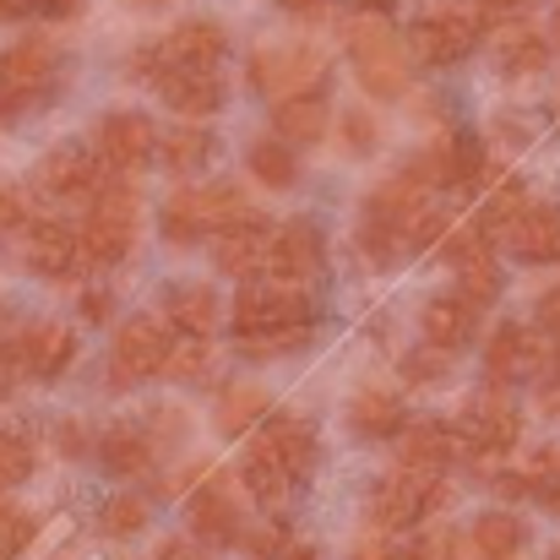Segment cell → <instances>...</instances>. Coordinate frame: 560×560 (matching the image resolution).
I'll list each match as a JSON object with an SVG mask.
<instances>
[{
    "instance_id": "cell-10",
    "label": "cell",
    "mask_w": 560,
    "mask_h": 560,
    "mask_svg": "<svg viewBox=\"0 0 560 560\" xmlns=\"http://www.w3.org/2000/svg\"><path fill=\"white\" fill-rule=\"evenodd\" d=\"M474 44H479V22L463 11H424L408 22V49L424 66H457L474 55Z\"/></svg>"
},
{
    "instance_id": "cell-45",
    "label": "cell",
    "mask_w": 560,
    "mask_h": 560,
    "mask_svg": "<svg viewBox=\"0 0 560 560\" xmlns=\"http://www.w3.org/2000/svg\"><path fill=\"white\" fill-rule=\"evenodd\" d=\"M402 371H408L413 386H424V381H435V375L446 371V349H430V343H424V354H408Z\"/></svg>"
},
{
    "instance_id": "cell-1",
    "label": "cell",
    "mask_w": 560,
    "mask_h": 560,
    "mask_svg": "<svg viewBox=\"0 0 560 560\" xmlns=\"http://www.w3.org/2000/svg\"><path fill=\"white\" fill-rule=\"evenodd\" d=\"M311 316H316V305L300 283H289V278L250 283L234 300V338L245 354H283V349L305 343Z\"/></svg>"
},
{
    "instance_id": "cell-44",
    "label": "cell",
    "mask_w": 560,
    "mask_h": 560,
    "mask_svg": "<svg viewBox=\"0 0 560 560\" xmlns=\"http://www.w3.org/2000/svg\"><path fill=\"white\" fill-rule=\"evenodd\" d=\"M33 223V212H27V196L16 186H0V234H11V229H27Z\"/></svg>"
},
{
    "instance_id": "cell-31",
    "label": "cell",
    "mask_w": 560,
    "mask_h": 560,
    "mask_svg": "<svg viewBox=\"0 0 560 560\" xmlns=\"http://www.w3.org/2000/svg\"><path fill=\"white\" fill-rule=\"evenodd\" d=\"M349 430H354L360 441L402 435L408 424H402V402H397V392H360V397L349 402Z\"/></svg>"
},
{
    "instance_id": "cell-50",
    "label": "cell",
    "mask_w": 560,
    "mask_h": 560,
    "mask_svg": "<svg viewBox=\"0 0 560 560\" xmlns=\"http://www.w3.org/2000/svg\"><path fill=\"white\" fill-rule=\"evenodd\" d=\"M539 322H545V327L560 338V289H550V294L539 300Z\"/></svg>"
},
{
    "instance_id": "cell-5",
    "label": "cell",
    "mask_w": 560,
    "mask_h": 560,
    "mask_svg": "<svg viewBox=\"0 0 560 560\" xmlns=\"http://www.w3.org/2000/svg\"><path fill=\"white\" fill-rule=\"evenodd\" d=\"M137 245V190L126 180L98 186V196L88 201V223H82V250L93 267H120Z\"/></svg>"
},
{
    "instance_id": "cell-34",
    "label": "cell",
    "mask_w": 560,
    "mask_h": 560,
    "mask_svg": "<svg viewBox=\"0 0 560 560\" xmlns=\"http://www.w3.org/2000/svg\"><path fill=\"white\" fill-rule=\"evenodd\" d=\"M267 408H272V397H267L261 386H250V381L229 386V392L218 397V435H245L256 419H267Z\"/></svg>"
},
{
    "instance_id": "cell-54",
    "label": "cell",
    "mask_w": 560,
    "mask_h": 560,
    "mask_svg": "<svg viewBox=\"0 0 560 560\" xmlns=\"http://www.w3.org/2000/svg\"><path fill=\"white\" fill-rule=\"evenodd\" d=\"M11 371H22V365H16V354H11V349H5V354H0V386H5V381H11Z\"/></svg>"
},
{
    "instance_id": "cell-26",
    "label": "cell",
    "mask_w": 560,
    "mask_h": 560,
    "mask_svg": "<svg viewBox=\"0 0 560 560\" xmlns=\"http://www.w3.org/2000/svg\"><path fill=\"white\" fill-rule=\"evenodd\" d=\"M218 294L207 289V283H170L164 289V316H170V327L180 332V338H207L212 327H218Z\"/></svg>"
},
{
    "instance_id": "cell-41",
    "label": "cell",
    "mask_w": 560,
    "mask_h": 560,
    "mask_svg": "<svg viewBox=\"0 0 560 560\" xmlns=\"http://www.w3.org/2000/svg\"><path fill=\"white\" fill-rule=\"evenodd\" d=\"M77 0H0V22H27V16H71Z\"/></svg>"
},
{
    "instance_id": "cell-27",
    "label": "cell",
    "mask_w": 560,
    "mask_h": 560,
    "mask_svg": "<svg viewBox=\"0 0 560 560\" xmlns=\"http://www.w3.org/2000/svg\"><path fill=\"white\" fill-rule=\"evenodd\" d=\"M267 441L278 446V457H283V468L294 474V479H305V474H316V457H322V441H316V430L300 419V413H272L267 419Z\"/></svg>"
},
{
    "instance_id": "cell-55",
    "label": "cell",
    "mask_w": 560,
    "mask_h": 560,
    "mask_svg": "<svg viewBox=\"0 0 560 560\" xmlns=\"http://www.w3.org/2000/svg\"><path fill=\"white\" fill-rule=\"evenodd\" d=\"M545 506H550V512H556V517H560V479H556V485H550V490H545Z\"/></svg>"
},
{
    "instance_id": "cell-3",
    "label": "cell",
    "mask_w": 560,
    "mask_h": 560,
    "mask_svg": "<svg viewBox=\"0 0 560 560\" xmlns=\"http://www.w3.org/2000/svg\"><path fill=\"white\" fill-rule=\"evenodd\" d=\"M343 44H349V55H354V66H360V82H365V93L375 98H402V88H408V60H402V44H397V33H392V22L381 16V11H354V16H343Z\"/></svg>"
},
{
    "instance_id": "cell-20",
    "label": "cell",
    "mask_w": 560,
    "mask_h": 560,
    "mask_svg": "<svg viewBox=\"0 0 560 560\" xmlns=\"http://www.w3.org/2000/svg\"><path fill=\"white\" fill-rule=\"evenodd\" d=\"M501 240H506V250H512L517 261L550 267V261H560V207H550V201H528L523 218H517Z\"/></svg>"
},
{
    "instance_id": "cell-14",
    "label": "cell",
    "mask_w": 560,
    "mask_h": 560,
    "mask_svg": "<svg viewBox=\"0 0 560 560\" xmlns=\"http://www.w3.org/2000/svg\"><path fill=\"white\" fill-rule=\"evenodd\" d=\"M98 186H104L98 159L88 148H77V142H60V148H49L38 159V190L55 196V201H93Z\"/></svg>"
},
{
    "instance_id": "cell-19",
    "label": "cell",
    "mask_w": 560,
    "mask_h": 560,
    "mask_svg": "<svg viewBox=\"0 0 560 560\" xmlns=\"http://www.w3.org/2000/svg\"><path fill=\"white\" fill-rule=\"evenodd\" d=\"M223 55H229V38H223V27H218V22H207V16L180 22L170 38H159V60H164V71H170V66H186V71H212ZM164 71H159V77H164Z\"/></svg>"
},
{
    "instance_id": "cell-12",
    "label": "cell",
    "mask_w": 560,
    "mask_h": 560,
    "mask_svg": "<svg viewBox=\"0 0 560 560\" xmlns=\"http://www.w3.org/2000/svg\"><path fill=\"white\" fill-rule=\"evenodd\" d=\"M545 365H550V360H545L539 338H534L523 322H501V327L490 332V343H485V375H490V386L534 381Z\"/></svg>"
},
{
    "instance_id": "cell-4",
    "label": "cell",
    "mask_w": 560,
    "mask_h": 560,
    "mask_svg": "<svg viewBox=\"0 0 560 560\" xmlns=\"http://www.w3.org/2000/svg\"><path fill=\"white\" fill-rule=\"evenodd\" d=\"M245 212H250V201H245V190L234 186V180H218V186H186V190H175V196L164 201L159 229H164L170 245H196V240L229 229V223L245 218Z\"/></svg>"
},
{
    "instance_id": "cell-43",
    "label": "cell",
    "mask_w": 560,
    "mask_h": 560,
    "mask_svg": "<svg viewBox=\"0 0 560 560\" xmlns=\"http://www.w3.org/2000/svg\"><path fill=\"white\" fill-rule=\"evenodd\" d=\"M201 343H207V338H186V343L170 354V375H175V381H196V375L207 371V354H201Z\"/></svg>"
},
{
    "instance_id": "cell-28",
    "label": "cell",
    "mask_w": 560,
    "mask_h": 560,
    "mask_svg": "<svg viewBox=\"0 0 560 560\" xmlns=\"http://www.w3.org/2000/svg\"><path fill=\"white\" fill-rule=\"evenodd\" d=\"M272 131L283 137V142H322L327 137V98H322V88L316 93H294V98H278L272 104Z\"/></svg>"
},
{
    "instance_id": "cell-49",
    "label": "cell",
    "mask_w": 560,
    "mask_h": 560,
    "mask_svg": "<svg viewBox=\"0 0 560 560\" xmlns=\"http://www.w3.org/2000/svg\"><path fill=\"white\" fill-rule=\"evenodd\" d=\"M153 560H201V550H190L186 539H164V545L153 550Z\"/></svg>"
},
{
    "instance_id": "cell-33",
    "label": "cell",
    "mask_w": 560,
    "mask_h": 560,
    "mask_svg": "<svg viewBox=\"0 0 560 560\" xmlns=\"http://www.w3.org/2000/svg\"><path fill=\"white\" fill-rule=\"evenodd\" d=\"M207 159H212V137L201 126H175L170 137H159V164L170 175H196L207 170Z\"/></svg>"
},
{
    "instance_id": "cell-47",
    "label": "cell",
    "mask_w": 560,
    "mask_h": 560,
    "mask_svg": "<svg viewBox=\"0 0 560 560\" xmlns=\"http://www.w3.org/2000/svg\"><path fill=\"white\" fill-rule=\"evenodd\" d=\"M27 109H38V104H33L27 93H16V88H5V82H0V126H11V120H22Z\"/></svg>"
},
{
    "instance_id": "cell-9",
    "label": "cell",
    "mask_w": 560,
    "mask_h": 560,
    "mask_svg": "<svg viewBox=\"0 0 560 560\" xmlns=\"http://www.w3.org/2000/svg\"><path fill=\"white\" fill-rule=\"evenodd\" d=\"M457 435L468 441V452H474L479 463H495V457H506V452L517 446V435H523V413H517L512 397L485 392V397H468V402H463V413H457Z\"/></svg>"
},
{
    "instance_id": "cell-13",
    "label": "cell",
    "mask_w": 560,
    "mask_h": 560,
    "mask_svg": "<svg viewBox=\"0 0 560 560\" xmlns=\"http://www.w3.org/2000/svg\"><path fill=\"white\" fill-rule=\"evenodd\" d=\"M60 66L66 60H60V49L49 38H22V44L0 49V82L16 88V93H27L33 104H44L60 88Z\"/></svg>"
},
{
    "instance_id": "cell-22",
    "label": "cell",
    "mask_w": 560,
    "mask_h": 560,
    "mask_svg": "<svg viewBox=\"0 0 560 560\" xmlns=\"http://www.w3.org/2000/svg\"><path fill=\"white\" fill-rule=\"evenodd\" d=\"M153 457H159V435H153V424H115V430L98 441V463H104L115 479H137V474H148Z\"/></svg>"
},
{
    "instance_id": "cell-37",
    "label": "cell",
    "mask_w": 560,
    "mask_h": 560,
    "mask_svg": "<svg viewBox=\"0 0 560 560\" xmlns=\"http://www.w3.org/2000/svg\"><path fill=\"white\" fill-rule=\"evenodd\" d=\"M523 207H528V190H523V180H495V190L485 196V212H479V229L485 234H506L517 218H523Z\"/></svg>"
},
{
    "instance_id": "cell-46",
    "label": "cell",
    "mask_w": 560,
    "mask_h": 560,
    "mask_svg": "<svg viewBox=\"0 0 560 560\" xmlns=\"http://www.w3.org/2000/svg\"><path fill=\"white\" fill-rule=\"evenodd\" d=\"M343 137H349V148L371 153V148H375V120H371V115H349V120H343Z\"/></svg>"
},
{
    "instance_id": "cell-2",
    "label": "cell",
    "mask_w": 560,
    "mask_h": 560,
    "mask_svg": "<svg viewBox=\"0 0 560 560\" xmlns=\"http://www.w3.org/2000/svg\"><path fill=\"white\" fill-rule=\"evenodd\" d=\"M424 180L419 175H392L386 186L371 190V201H365V212H360V223H354V245L365 250V261L375 267H392L402 250H408V234H413V223L424 218Z\"/></svg>"
},
{
    "instance_id": "cell-36",
    "label": "cell",
    "mask_w": 560,
    "mask_h": 560,
    "mask_svg": "<svg viewBox=\"0 0 560 560\" xmlns=\"http://www.w3.org/2000/svg\"><path fill=\"white\" fill-rule=\"evenodd\" d=\"M457 289H463L474 305H490V300L501 294V261L490 256V245H485V240L457 261Z\"/></svg>"
},
{
    "instance_id": "cell-15",
    "label": "cell",
    "mask_w": 560,
    "mask_h": 560,
    "mask_svg": "<svg viewBox=\"0 0 560 560\" xmlns=\"http://www.w3.org/2000/svg\"><path fill=\"white\" fill-rule=\"evenodd\" d=\"M272 278H289V283H311L322 278L327 267V240L311 218H289L278 234H272V256H267Z\"/></svg>"
},
{
    "instance_id": "cell-11",
    "label": "cell",
    "mask_w": 560,
    "mask_h": 560,
    "mask_svg": "<svg viewBox=\"0 0 560 560\" xmlns=\"http://www.w3.org/2000/svg\"><path fill=\"white\" fill-rule=\"evenodd\" d=\"M218 245H212V261H218V272H229V278H256L261 267H267V256H272V223L250 207L245 218H234L229 229H218L212 234Z\"/></svg>"
},
{
    "instance_id": "cell-56",
    "label": "cell",
    "mask_w": 560,
    "mask_h": 560,
    "mask_svg": "<svg viewBox=\"0 0 560 560\" xmlns=\"http://www.w3.org/2000/svg\"><path fill=\"white\" fill-rule=\"evenodd\" d=\"M479 5H485V11H512L517 0H479Z\"/></svg>"
},
{
    "instance_id": "cell-39",
    "label": "cell",
    "mask_w": 560,
    "mask_h": 560,
    "mask_svg": "<svg viewBox=\"0 0 560 560\" xmlns=\"http://www.w3.org/2000/svg\"><path fill=\"white\" fill-rule=\"evenodd\" d=\"M33 468H38L33 441L16 430H0V485H22V479H33Z\"/></svg>"
},
{
    "instance_id": "cell-21",
    "label": "cell",
    "mask_w": 560,
    "mask_h": 560,
    "mask_svg": "<svg viewBox=\"0 0 560 560\" xmlns=\"http://www.w3.org/2000/svg\"><path fill=\"white\" fill-rule=\"evenodd\" d=\"M474 300L468 294H435L424 311H419V332H424V343L430 349H446V354H457V349H468V338H474Z\"/></svg>"
},
{
    "instance_id": "cell-38",
    "label": "cell",
    "mask_w": 560,
    "mask_h": 560,
    "mask_svg": "<svg viewBox=\"0 0 560 560\" xmlns=\"http://www.w3.org/2000/svg\"><path fill=\"white\" fill-rule=\"evenodd\" d=\"M148 501L142 495H115V501H104V512H98V528L109 534V539H137L142 528H148Z\"/></svg>"
},
{
    "instance_id": "cell-58",
    "label": "cell",
    "mask_w": 560,
    "mask_h": 560,
    "mask_svg": "<svg viewBox=\"0 0 560 560\" xmlns=\"http://www.w3.org/2000/svg\"><path fill=\"white\" fill-rule=\"evenodd\" d=\"M137 5H164V0H137Z\"/></svg>"
},
{
    "instance_id": "cell-18",
    "label": "cell",
    "mask_w": 560,
    "mask_h": 560,
    "mask_svg": "<svg viewBox=\"0 0 560 560\" xmlns=\"http://www.w3.org/2000/svg\"><path fill=\"white\" fill-rule=\"evenodd\" d=\"M11 354H16V365L27 375L55 381V375L71 371V360H77V332L60 327V322H27V327L16 332Z\"/></svg>"
},
{
    "instance_id": "cell-30",
    "label": "cell",
    "mask_w": 560,
    "mask_h": 560,
    "mask_svg": "<svg viewBox=\"0 0 560 560\" xmlns=\"http://www.w3.org/2000/svg\"><path fill=\"white\" fill-rule=\"evenodd\" d=\"M495 60H501V71H506V77H534V71H545L550 44H545V33H539V27L512 22V27H501V33H495Z\"/></svg>"
},
{
    "instance_id": "cell-59",
    "label": "cell",
    "mask_w": 560,
    "mask_h": 560,
    "mask_svg": "<svg viewBox=\"0 0 560 560\" xmlns=\"http://www.w3.org/2000/svg\"><path fill=\"white\" fill-rule=\"evenodd\" d=\"M556 44H560V11H556Z\"/></svg>"
},
{
    "instance_id": "cell-40",
    "label": "cell",
    "mask_w": 560,
    "mask_h": 560,
    "mask_svg": "<svg viewBox=\"0 0 560 560\" xmlns=\"http://www.w3.org/2000/svg\"><path fill=\"white\" fill-rule=\"evenodd\" d=\"M27 545H33V517L16 506H0V560L22 556Z\"/></svg>"
},
{
    "instance_id": "cell-6",
    "label": "cell",
    "mask_w": 560,
    "mask_h": 560,
    "mask_svg": "<svg viewBox=\"0 0 560 560\" xmlns=\"http://www.w3.org/2000/svg\"><path fill=\"white\" fill-rule=\"evenodd\" d=\"M441 495H446V485H441V474H419V468H392L381 485H375L371 495V517L375 528H386V534H402V528H413V523H424L435 506H441Z\"/></svg>"
},
{
    "instance_id": "cell-48",
    "label": "cell",
    "mask_w": 560,
    "mask_h": 560,
    "mask_svg": "<svg viewBox=\"0 0 560 560\" xmlns=\"http://www.w3.org/2000/svg\"><path fill=\"white\" fill-rule=\"evenodd\" d=\"M283 545H289V534H283V528H261V534H250V556L256 560H272Z\"/></svg>"
},
{
    "instance_id": "cell-16",
    "label": "cell",
    "mask_w": 560,
    "mask_h": 560,
    "mask_svg": "<svg viewBox=\"0 0 560 560\" xmlns=\"http://www.w3.org/2000/svg\"><path fill=\"white\" fill-rule=\"evenodd\" d=\"M98 153H104V164H109L115 175H131V170H142V164L159 153V131H153L148 115L115 109V115L98 126Z\"/></svg>"
},
{
    "instance_id": "cell-17",
    "label": "cell",
    "mask_w": 560,
    "mask_h": 560,
    "mask_svg": "<svg viewBox=\"0 0 560 560\" xmlns=\"http://www.w3.org/2000/svg\"><path fill=\"white\" fill-rule=\"evenodd\" d=\"M22 234H27L22 261H27L38 278H71L77 261L88 256V250H82V234H77L71 223H60V218H33Z\"/></svg>"
},
{
    "instance_id": "cell-51",
    "label": "cell",
    "mask_w": 560,
    "mask_h": 560,
    "mask_svg": "<svg viewBox=\"0 0 560 560\" xmlns=\"http://www.w3.org/2000/svg\"><path fill=\"white\" fill-rule=\"evenodd\" d=\"M272 560H322V550H316V545H300V539H289V545H283V550H278Z\"/></svg>"
},
{
    "instance_id": "cell-25",
    "label": "cell",
    "mask_w": 560,
    "mask_h": 560,
    "mask_svg": "<svg viewBox=\"0 0 560 560\" xmlns=\"http://www.w3.org/2000/svg\"><path fill=\"white\" fill-rule=\"evenodd\" d=\"M159 93H164V104H170L175 115H186V120H201V115H212V109L223 104L218 77H212V71H186V66H170V71L159 77Z\"/></svg>"
},
{
    "instance_id": "cell-24",
    "label": "cell",
    "mask_w": 560,
    "mask_h": 560,
    "mask_svg": "<svg viewBox=\"0 0 560 560\" xmlns=\"http://www.w3.org/2000/svg\"><path fill=\"white\" fill-rule=\"evenodd\" d=\"M190 528L201 545H218V550L240 539V506H234L229 485H201L190 495Z\"/></svg>"
},
{
    "instance_id": "cell-53",
    "label": "cell",
    "mask_w": 560,
    "mask_h": 560,
    "mask_svg": "<svg viewBox=\"0 0 560 560\" xmlns=\"http://www.w3.org/2000/svg\"><path fill=\"white\" fill-rule=\"evenodd\" d=\"M283 11H294V16H316V11H327L332 0H278Z\"/></svg>"
},
{
    "instance_id": "cell-35",
    "label": "cell",
    "mask_w": 560,
    "mask_h": 560,
    "mask_svg": "<svg viewBox=\"0 0 560 560\" xmlns=\"http://www.w3.org/2000/svg\"><path fill=\"white\" fill-rule=\"evenodd\" d=\"M245 164H250V175H256L261 186H272V190H289L294 180H300V159L289 153L283 137H261V142H250Z\"/></svg>"
},
{
    "instance_id": "cell-42",
    "label": "cell",
    "mask_w": 560,
    "mask_h": 560,
    "mask_svg": "<svg viewBox=\"0 0 560 560\" xmlns=\"http://www.w3.org/2000/svg\"><path fill=\"white\" fill-rule=\"evenodd\" d=\"M349 560H413V545H402V539H386V528H381L375 539H360Z\"/></svg>"
},
{
    "instance_id": "cell-52",
    "label": "cell",
    "mask_w": 560,
    "mask_h": 560,
    "mask_svg": "<svg viewBox=\"0 0 560 560\" xmlns=\"http://www.w3.org/2000/svg\"><path fill=\"white\" fill-rule=\"evenodd\" d=\"M82 316L104 322V316H109V294H82Z\"/></svg>"
},
{
    "instance_id": "cell-8",
    "label": "cell",
    "mask_w": 560,
    "mask_h": 560,
    "mask_svg": "<svg viewBox=\"0 0 560 560\" xmlns=\"http://www.w3.org/2000/svg\"><path fill=\"white\" fill-rule=\"evenodd\" d=\"M170 354H175V338L159 316H131L120 332H115V349H109V381L115 386H142L153 375L170 371Z\"/></svg>"
},
{
    "instance_id": "cell-7",
    "label": "cell",
    "mask_w": 560,
    "mask_h": 560,
    "mask_svg": "<svg viewBox=\"0 0 560 560\" xmlns=\"http://www.w3.org/2000/svg\"><path fill=\"white\" fill-rule=\"evenodd\" d=\"M327 77V55L316 44H261L250 55V88L267 98H294V93H316Z\"/></svg>"
},
{
    "instance_id": "cell-32",
    "label": "cell",
    "mask_w": 560,
    "mask_h": 560,
    "mask_svg": "<svg viewBox=\"0 0 560 560\" xmlns=\"http://www.w3.org/2000/svg\"><path fill=\"white\" fill-rule=\"evenodd\" d=\"M528 545V523L517 512H479L474 517V550L479 560H512Z\"/></svg>"
},
{
    "instance_id": "cell-60",
    "label": "cell",
    "mask_w": 560,
    "mask_h": 560,
    "mask_svg": "<svg viewBox=\"0 0 560 560\" xmlns=\"http://www.w3.org/2000/svg\"><path fill=\"white\" fill-rule=\"evenodd\" d=\"M550 560H560V550H556V556H550Z\"/></svg>"
},
{
    "instance_id": "cell-29",
    "label": "cell",
    "mask_w": 560,
    "mask_h": 560,
    "mask_svg": "<svg viewBox=\"0 0 560 560\" xmlns=\"http://www.w3.org/2000/svg\"><path fill=\"white\" fill-rule=\"evenodd\" d=\"M452 452H457V441H452L446 424L413 419V424L402 430V457H397V463H402V468H419V474H446Z\"/></svg>"
},
{
    "instance_id": "cell-23",
    "label": "cell",
    "mask_w": 560,
    "mask_h": 560,
    "mask_svg": "<svg viewBox=\"0 0 560 560\" xmlns=\"http://www.w3.org/2000/svg\"><path fill=\"white\" fill-rule=\"evenodd\" d=\"M240 479H245V490H250L261 506H283V501H289V485H294V474L283 468V457H278V446H272L267 435H256V441L245 446Z\"/></svg>"
},
{
    "instance_id": "cell-57",
    "label": "cell",
    "mask_w": 560,
    "mask_h": 560,
    "mask_svg": "<svg viewBox=\"0 0 560 560\" xmlns=\"http://www.w3.org/2000/svg\"><path fill=\"white\" fill-rule=\"evenodd\" d=\"M360 5H365V11H386L392 0H360Z\"/></svg>"
}]
</instances>
